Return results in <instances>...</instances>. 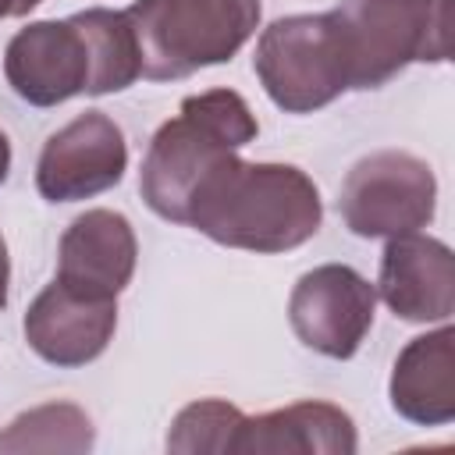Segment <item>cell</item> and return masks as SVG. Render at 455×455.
<instances>
[{"label":"cell","mask_w":455,"mask_h":455,"mask_svg":"<svg viewBox=\"0 0 455 455\" xmlns=\"http://www.w3.org/2000/svg\"><path fill=\"white\" fill-rule=\"evenodd\" d=\"M4 78L32 107H60L82 92H121L142 78L132 21L110 7L28 21L4 50Z\"/></svg>","instance_id":"obj_1"},{"label":"cell","mask_w":455,"mask_h":455,"mask_svg":"<svg viewBox=\"0 0 455 455\" xmlns=\"http://www.w3.org/2000/svg\"><path fill=\"white\" fill-rule=\"evenodd\" d=\"M185 224L217 245L245 252H288L323 224L316 181L295 164L242 160L224 153L192 188Z\"/></svg>","instance_id":"obj_2"},{"label":"cell","mask_w":455,"mask_h":455,"mask_svg":"<svg viewBox=\"0 0 455 455\" xmlns=\"http://www.w3.org/2000/svg\"><path fill=\"white\" fill-rule=\"evenodd\" d=\"M259 135V121L245 96L235 89H206L185 96L178 117L164 121L139 171L142 203L167 224H185V206L199 178L224 156L249 146Z\"/></svg>","instance_id":"obj_3"},{"label":"cell","mask_w":455,"mask_h":455,"mask_svg":"<svg viewBox=\"0 0 455 455\" xmlns=\"http://www.w3.org/2000/svg\"><path fill=\"white\" fill-rule=\"evenodd\" d=\"M142 78L178 82L228 64L259 28V0H135L128 11Z\"/></svg>","instance_id":"obj_4"},{"label":"cell","mask_w":455,"mask_h":455,"mask_svg":"<svg viewBox=\"0 0 455 455\" xmlns=\"http://www.w3.org/2000/svg\"><path fill=\"white\" fill-rule=\"evenodd\" d=\"M331 14L348 89H380L409 64L448 60V0H341Z\"/></svg>","instance_id":"obj_5"},{"label":"cell","mask_w":455,"mask_h":455,"mask_svg":"<svg viewBox=\"0 0 455 455\" xmlns=\"http://www.w3.org/2000/svg\"><path fill=\"white\" fill-rule=\"evenodd\" d=\"M252 71L284 114H313L348 92V60L334 14H288L274 18L252 53Z\"/></svg>","instance_id":"obj_6"},{"label":"cell","mask_w":455,"mask_h":455,"mask_svg":"<svg viewBox=\"0 0 455 455\" xmlns=\"http://www.w3.org/2000/svg\"><path fill=\"white\" fill-rule=\"evenodd\" d=\"M338 213L359 238L412 235L437 213V178L427 160L405 149H377L345 174Z\"/></svg>","instance_id":"obj_7"},{"label":"cell","mask_w":455,"mask_h":455,"mask_svg":"<svg viewBox=\"0 0 455 455\" xmlns=\"http://www.w3.org/2000/svg\"><path fill=\"white\" fill-rule=\"evenodd\" d=\"M377 316V288L348 263H320L306 270L288 295V323L295 338L323 359H352Z\"/></svg>","instance_id":"obj_8"},{"label":"cell","mask_w":455,"mask_h":455,"mask_svg":"<svg viewBox=\"0 0 455 455\" xmlns=\"http://www.w3.org/2000/svg\"><path fill=\"white\" fill-rule=\"evenodd\" d=\"M124 171V132L103 110H85L43 142L36 160V188L46 203H78L121 185Z\"/></svg>","instance_id":"obj_9"},{"label":"cell","mask_w":455,"mask_h":455,"mask_svg":"<svg viewBox=\"0 0 455 455\" xmlns=\"http://www.w3.org/2000/svg\"><path fill=\"white\" fill-rule=\"evenodd\" d=\"M28 348L57 366L78 370L107 352L117 331V299H96L68 288L64 281H50L25 309L21 320Z\"/></svg>","instance_id":"obj_10"},{"label":"cell","mask_w":455,"mask_h":455,"mask_svg":"<svg viewBox=\"0 0 455 455\" xmlns=\"http://www.w3.org/2000/svg\"><path fill=\"white\" fill-rule=\"evenodd\" d=\"M377 295L409 323H448L455 313V256L441 238L395 235L380 252Z\"/></svg>","instance_id":"obj_11"},{"label":"cell","mask_w":455,"mask_h":455,"mask_svg":"<svg viewBox=\"0 0 455 455\" xmlns=\"http://www.w3.org/2000/svg\"><path fill=\"white\" fill-rule=\"evenodd\" d=\"M139 263V238L124 213L117 210H85L78 213L57 249V281H64L75 291L96 295V299H117Z\"/></svg>","instance_id":"obj_12"},{"label":"cell","mask_w":455,"mask_h":455,"mask_svg":"<svg viewBox=\"0 0 455 455\" xmlns=\"http://www.w3.org/2000/svg\"><path fill=\"white\" fill-rule=\"evenodd\" d=\"M352 416L331 402H291L284 409L245 416L231 455H355Z\"/></svg>","instance_id":"obj_13"},{"label":"cell","mask_w":455,"mask_h":455,"mask_svg":"<svg viewBox=\"0 0 455 455\" xmlns=\"http://www.w3.org/2000/svg\"><path fill=\"white\" fill-rule=\"evenodd\" d=\"M391 409L416 427H448L455 419V327L441 323L409 338L387 380Z\"/></svg>","instance_id":"obj_14"},{"label":"cell","mask_w":455,"mask_h":455,"mask_svg":"<svg viewBox=\"0 0 455 455\" xmlns=\"http://www.w3.org/2000/svg\"><path fill=\"white\" fill-rule=\"evenodd\" d=\"M92 444H96L92 419L75 402H46L25 409L0 430V455H25V451L82 455L92 451Z\"/></svg>","instance_id":"obj_15"},{"label":"cell","mask_w":455,"mask_h":455,"mask_svg":"<svg viewBox=\"0 0 455 455\" xmlns=\"http://www.w3.org/2000/svg\"><path fill=\"white\" fill-rule=\"evenodd\" d=\"M245 412L224 398H199L185 405L171 430H167V451L174 455H231L238 423Z\"/></svg>","instance_id":"obj_16"},{"label":"cell","mask_w":455,"mask_h":455,"mask_svg":"<svg viewBox=\"0 0 455 455\" xmlns=\"http://www.w3.org/2000/svg\"><path fill=\"white\" fill-rule=\"evenodd\" d=\"M43 0H0V21L7 18H25L28 11H36Z\"/></svg>","instance_id":"obj_17"},{"label":"cell","mask_w":455,"mask_h":455,"mask_svg":"<svg viewBox=\"0 0 455 455\" xmlns=\"http://www.w3.org/2000/svg\"><path fill=\"white\" fill-rule=\"evenodd\" d=\"M7 291H11V256H7V242L0 235V309L7 306Z\"/></svg>","instance_id":"obj_18"},{"label":"cell","mask_w":455,"mask_h":455,"mask_svg":"<svg viewBox=\"0 0 455 455\" xmlns=\"http://www.w3.org/2000/svg\"><path fill=\"white\" fill-rule=\"evenodd\" d=\"M7 174H11V139L0 132V185L7 181Z\"/></svg>","instance_id":"obj_19"}]
</instances>
